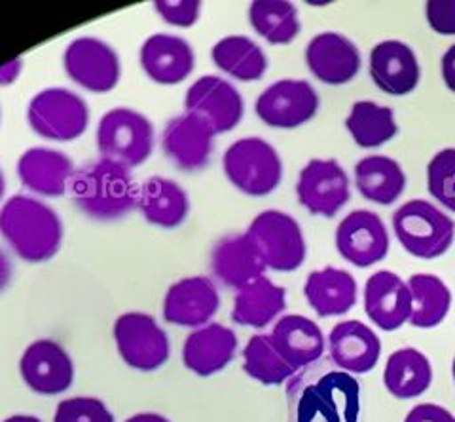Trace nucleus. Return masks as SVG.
I'll return each mask as SVG.
<instances>
[{
  "label": "nucleus",
  "instance_id": "obj_1",
  "mask_svg": "<svg viewBox=\"0 0 455 422\" xmlns=\"http://www.w3.org/2000/svg\"><path fill=\"white\" fill-rule=\"evenodd\" d=\"M287 422H361V385L332 361L298 371L287 386Z\"/></svg>",
  "mask_w": 455,
  "mask_h": 422
},
{
  "label": "nucleus",
  "instance_id": "obj_2",
  "mask_svg": "<svg viewBox=\"0 0 455 422\" xmlns=\"http://www.w3.org/2000/svg\"><path fill=\"white\" fill-rule=\"evenodd\" d=\"M0 236L27 263H46L61 249L65 227L57 211L31 194H13L0 207Z\"/></svg>",
  "mask_w": 455,
  "mask_h": 422
},
{
  "label": "nucleus",
  "instance_id": "obj_3",
  "mask_svg": "<svg viewBox=\"0 0 455 422\" xmlns=\"http://www.w3.org/2000/svg\"><path fill=\"white\" fill-rule=\"evenodd\" d=\"M68 194L85 217L110 223L125 217L137 207L139 187L132 170L99 158L75 172Z\"/></svg>",
  "mask_w": 455,
  "mask_h": 422
},
{
  "label": "nucleus",
  "instance_id": "obj_4",
  "mask_svg": "<svg viewBox=\"0 0 455 422\" xmlns=\"http://www.w3.org/2000/svg\"><path fill=\"white\" fill-rule=\"evenodd\" d=\"M95 141L101 158L133 170L152 157L156 130L150 118L142 112L130 107H116L107 110L99 120Z\"/></svg>",
  "mask_w": 455,
  "mask_h": 422
},
{
  "label": "nucleus",
  "instance_id": "obj_5",
  "mask_svg": "<svg viewBox=\"0 0 455 422\" xmlns=\"http://www.w3.org/2000/svg\"><path fill=\"white\" fill-rule=\"evenodd\" d=\"M398 244L411 257L431 261L443 257L455 238V223L443 209L427 200H410L393 214Z\"/></svg>",
  "mask_w": 455,
  "mask_h": 422
},
{
  "label": "nucleus",
  "instance_id": "obj_6",
  "mask_svg": "<svg viewBox=\"0 0 455 422\" xmlns=\"http://www.w3.org/2000/svg\"><path fill=\"white\" fill-rule=\"evenodd\" d=\"M222 170L232 185L252 199L277 191L283 181V160L277 149L262 137L237 139L226 149Z\"/></svg>",
  "mask_w": 455,
  "mask_h": 422
},
{
  "label": "nucleus",
  "instance_id": "obj_7",
  "mask_svg": "<svg viewBox=\"0 0 455 422\" xmlns=\"http://www.w3.org/2000/svg\"><path fill=\"white\" fill-rule=\"evenodd\" d=\"M31 130L55 143L82 137L90 126V107L84 97L68 88H46L33 95L27 107Z\"/></svg>",
  "mask_w": 455,
  "mask_h": 422
},
{
  "label": "nucleus",
  "instance_id": "obj_8",
  "mask_svg": "<svg viewBox=\"0 0 455 422\" xmlns=\"http://www.w3.org/2000/svg\"><path fill=\"white\" fill-rule=\"evenodd\" d=\"M247 234L262 256L267 271L294 272L307 256L306 236L292 215L279 209H266L249 224Z\"/></svg>",
  "mask_w": 455,
  "mask_h": 422
},
{
  "label": "nucleus",
  "instance_id": "obj_9",
  "mask_svg": "<svg viewBox=\"0 0 455 422\" xmlns=\"http://www.w3.org/2000/svg\"><path fill=\"white\" fill-rule=\"evenodd\" d=\"M63 69L70 80L92 93H108L122 78L118 52L97 37L70 42L63 53Z\"/></svg>",
  "mask_w": 455,
  "mask_h": 422
},
{
  "label": "nucleus",
  "instance_id": "obj_10",
  "mask_svg": "<svg viewBox=\"0 0 455 422\" xmlns=\"http://www.w3.org/2000/svg\"><path fill=\"white\" fill-rule=\"evenodd\" d=\"M112 333L122 360L137 371H156L169 360V337L156 318L147 312L118 316Z\"/></svg>",
  "mask_w": 455,
  "mask_h": 422
},
{
  "label": "nucleus",
  "instance_id": "obj_11",
  "mask_svg": "<svg viewBox=\"0 0 455 422\" xmlns=\"http://www.w3.org/2000/svg\"><path fill=\"white\" fill-rule=\"evenodd\" d=\"M319 107V93L307 80L283 78L259 95L254 112L269 128L294 130L315 118Z\"/></svg>",
  "mask_w": 455,
  "mask_h": 422
},
{
  "label": "nucleus",
  "instance_id": "obj_12",
  "mask_svg": "<svg viewBox=\"0 0 455 422\" xmlns=\"http://www.w3.org/2000/svg\"><path fill=\"white\" fill-rule=\"evenodd\" d=\"M296 199L311 215L332 219L351 200L349 177L338 160L313 158L298 175Z\"/></svg>",
  "mask_w": 455,
  "mask_h": 422
},
{
  "label": "nucleus",
  "instance_id": "obj_13",
  "mask_svg": "<svg viewBox=\"0 0 455 422\" xmlns=\"http://www.w3.org/2000/svg\"><path fill=\"white\" fill-rule=\"evenodd\" d=\"M336 249L341 259L357 269H370L389 253V232L383 219L368 209H355L336 229Z\"/></svg>",
  "mask_w": 455,
  "mask_h": 422
},
{
  "label": "nucleus",
  "instance_id": "obj_14",
  "mask_svg": "<svg viewBox=\"0 0 455 422\" xmlns=\"http://www.w3.org/2000/svg\"><path fill=\"white\" fill-rule=\"evenodd\" d=\"M184 110L207 120L217 135H220L235 130L243 120L245 101L230 80L217 75H205L187 90Z\"/></svg>",
  "mask_w": 455,
  "mask_h": 422
},
{
  "label": "nucleus",
  "instance_id": "obj_15",
  "mask_svg": "<svg viewBox=\"0 0 455 422\" xmlns=\"http://www.w3.org/2000/svg\"><path fill=\"white\" fill-rule=\"evenodd\" d=\"M217 132L212 126L194 112L184 110L171 118L162 134V149L169 162L180 172H199L207 167L215 150Z\"/></svg>",
  "mask_w": 455,
  "mask_h": 422
},
{
  "label": "nucleus",
  "instance_id": "obj_16",
  "mask_svg": "<svg viewBox=\"0 0 455 422\" xmlns=\"http://www.w3.org/2000/svg\"><path fill=\"white\" fill-rule=\"evenodd\" d=\"M23 383L40 396H57L75 381V363L68 352L52 339L28 345L20 360Z\"/></svg>",
  "mask_w": 455,
  "mask_h": 422
},
{
  "label": "nucleus",
  "instance_id": "obj_17",
  "mask_svg": "<svg viewBox=\"0 0 455 422\" xmlns=\"http://www.w3.org/2000/svg\"><path fill=\"white\" fill-rule=\"evenodd\" d=\"M220 308L217 284L207 276H188L171 284L164 299V320L171 326L199 329Z\"/></svg>",
  "mask_w": 455,
  "mask_h": 422
},
{
  "label": "nucleus",
  "instance_id": "obj_18",
  "mask_svg": "<svg viewBox=\"0 0 455 422\" xmlns=\"http://www.w3.org/2000/svg\"><path fill=\"white\" fill-rule=\"evenodd\" d=\"M21 185L36 199H61L75 177V162L63 150L52 147L27 149L16 166Z\"/></svg>",
  "mask_w": 455,
  "mask_h": 422
},
{
  "label": "nucleus",
  "instance_id": "obj_19",
  "mask_svg": "<svg viewBox=\"0 0 455 422\" xmlns=\"http://www.w3.org/2000/svg\"><path fill=\"white\" fill-rule=\"evenodd\" d=\"M139 63L152 82L160 86H177L194 73L196 52L187 38L156 33L140 46Z\"/></svg>",
  "mask_w": 455,
  "mask_h": 422
},
{
  "label": "nucleus",
  "instance_id": "obj_20",
  "mask_svg": "<svg viewBox=\"0 0 455 422\" xmlns=\"http://www.w3.org/2000/svg\"><path fill=\"white\" fill-rule=\"evenodd\" d=\"M306 63L311 75L326 86H344L359 75L363 58L353 40L329 31L309 40Z\"/></svg>",
  "mask_w": 455,
  "mask_h": 422
},
{
  "label": "nucleus",
  "instance_id": "obj_21",
  "mask_svg": "<svg viewBox=\"0 0 455 422\" xmlns=\"http://www.w3.org/2000/svg\"><path fill=\"white\" fill-rule=\"evenodd\" d=\"M370 77L387 95H408L419 86L421 67L416 52L403 40H383L370 52Z\"/></svg>",
  "mask_w": 455,
  "mask_h": 422
},
{
  "label": "nucleus",
  "instance_id": "obj_22",
  "mask_svg": "<svg viewBox=\"0 0 455 422\" xmlns=\"http://www.w3.org/2000/svg\"><path fill=\"white\" fill-rule=\"evenodd\" d=\"M364 311L381 331L401 329L411 314L408 281L391 271L374 272L364 284Z\"/></svg>",
  "mask_w": 455,
  "mask_h": 422
},
{
  "label": "nucleus",
  "instance_id": "obj_23",
  "mask_svg": "<svg viewBox=\"0 0 455 422\" xmlns=\"http://www.w3.org/2000/svg\"><path fill=\"white\" fill-rule=\"evenodd\" d=\"M211 269L226 288L243 289L266 276V264L247 232L224 236L211 251Z\"/></svg>",
  "mask_w": 455,
  "mask_h": 422
},
{
  "label": "nucleus",
  "instance_id": "obj_24",
  "mask_svg": "<svg viewBox=\"0 0 455 422\" xmlns=\"http://www.w3.org/2000/svg\"><path fill=\"white\" fill-rule=\"evenodd\" d=\"M331 361L349 375L372 371L381 356V341L374 329L359 320L339 321L329 335Z\"/></svg>",
  "mask_w": 455,
  "mask_h": 422
},
{
  "label": "nucleus",
  "instance_id": "obj_25",
  "mask_svg": "<svg viewBox=\"0 0 455 422\" xmlns=\"http://www.w3.org/2000/svg\"><path fill=\"white\" fill-rule=\"evenodd\" d=\"M237 335L222 323L211 321L194 329L182 346V361L187 369L199 377H211L222 371L235 358Z\"/></svg>",
  "mask_w": 455,
  "mask_h": 422
},
{
  "label": "nucleus",
  "instance_id": "obj_26",
  "mask_svg": "<svg viewBox=\"0 0 455 422\" xmlns=\"http://www.w3.org/2000/svg\"><path fill=\"white\" fill-rule=\"evenodd\" d=\"M269 337H272V343L281 358L296 373L323 360L326 346L324 335L317 323L306 316H283L281 320H277Z\"/></svg>",
  "mask_w": 455,
  "mask_h": 422
},
{
  "label": "nucleus",
  "instance_id": "obj_27",
  "mask_svg": "<svg viewBox=\"0 0 455 422\" xmlns=\"http://www.w3.org/2000/svg\"><path fill=\"white\" fill-rule=\"evenodd\" d=\"M137 209L154 227L179 229L190 215V196L177 181L152 175L139 187Z\"/></svg>",
  "mask_w": 455,
  "mask_h": 422
},
{
  "label": "nucleus",
  "instance_id": "obj_28",
  "mask_svg": "<svg viewBox=\"0 0 455 422\" xmlns=\"http://www.w3.org/2000/svg\"><path fill=\"white\" fill-rule=\"evenodd\" d=\"M304 295L321 318L344 316L357 303V280L349 271L324 266L307 276Z\"/></svg>",
  "mask_w": 455,
  "mask_h": 422
},
{
  "label": "nucleus",
  "instance_id": "obj_29",
  "mask_svg": "<svg viewBox=\"0 0 455 422\" xmlns=\"http://www.w3.org/2000/svg\"><path fill=\"white\" fill-rule=\"evenodd\" d=\"M287 308V289L262 276L235 293L232 320L237 326L264 329Z\"/></svg>",
  "mask_w": 455,
  "mask_h": 422
},
{
  "label": "nucleus",
  "instance_id": "obj_30",
  "mask_svg": "<svg viewBox=\"0 0 455 422\" xmlns=\"http://www.w3.org/2000/svg\"><path fill=\"white\" fill-rule=\"evenodd\" d=\"M355 185L364 200L393 206L406 189V174L395 158L374 154L361 158L355 166Z\"/></svg>",
  "mask_w": 455,
  "mask_h": 422
},
{
  "label": "nucleus",
  "instance_id": "obj_31",
  "mask_svg": "<svg viewBox=\"0 0 455 422\" xmlns=\"http://www.w3.org/2000/svg\"><path fill=\"white\" fill-rule=\"evenodd\" d=\"M383 383L396 400L418 398L433 383V365L418 348H398L387 358Z\"/></svg>",
  "mask_w": 455,
  "mask_h": 422
},
{
  "label": "nucleus",
  "instance_id": "obj_32",
  "mask_svg": "<svg viewBox=\"0 0 455 422\" xmlns=\"http://www.w3.org/2000/svg\"><path fill=\"white\" fill-rule=\"evenodd\" d=\"M212 63L239 82H259L267 70L264 50L245 35H228L211 50Z\"/></svg>",
  "mask_w": 455,
  "mask_h": 422
},
{
  "label": "nucleus",
  "instance_id": "obj_33",
  "mask_svg": "<svg viewBox=\"0 0 455 422\" xmlns=\"http://www.w3.org/2000/svg\"><path fill=\"white\" fill-rule=\"evenodd\" d=\"M346 128L361 149H376L389 143L398 134L395 110L370 100L355 101L346 118Z\"/></svg>",
  "mask_w": 455,
  "mask_h": 422
},
{
  "label": "nucleus",
  "instance_id": "obj_34",
  "mask_svg": "<svg viewBox=\"0 0 455 422\" xmlns=\"http://www.w3.org/2000/svg\"><path fill=\"white\" fill-rule=\"evenodd\" d=\"M408 286L411 293L410 326L418 329L440 326L451 308V291L446 281L435 274H414Z\"/></svg>",
  "mask_w": 455,
  "mask_h": 422
},
{
  "label": "nucleus",
  "instance_id": "obj_35",
  "mask_svg": "<svg viewBox=\"0 0 455 422\" xmlns=\"http://www.w3.org/2000/svg\"><path fill=\"white\" fill-rule=\"evenodd\" d=\"M249 21L256 35L272 46H287L300 35L298 8L287 0H254L249 6Z\"/></svg>",
  "mask_w": 455,
  "mask_h": 422
},
{
  "label": "nucleus",
  "instance_id": "obj_36",
  "mask_svg": "<svg viewBox=\"0 0 455 422\" xmlns=\"http://www.w3.org/2000/svg\"><path fill=\"white\" fill-rule=\"evenodd\" d=\"M245 373L266 386H277L287 383L296 375L291 365L275 350L272 337L266 333L252 335L243 350Z\"/></svg>",
  "mask_w": 455,
  "mask_h": 422
},
{
  "label": "nucleus",
  "instance_id": "obj_37",
  "mask_svg": "<svg viewBox=\"0 0 455 422\" xmlns=\"http://www.w3.org/2000/svg\"><path fill=\"white\" fill-rule=\"evenodd\" d=\"M427 189L433 199L455 211V149L438 150L427 164Z\"/></svg>",
  "mask_w": 455,
  "mask_h": 422
},
{
  "label": "nucleus",
  "instance_id": "obj_38",
  "mask_svg": "<svg viewBox=\"0 0 455 422\" xmlns=\"http://www.w3.org/2000/svg\"><path fill=\"white\" fill-rule=\"evenodd\" d=\"M53 422H114V415L99 398L75 396L60 402Z\"/></svg>",
  "mask_w": 455,
  "mask_h": 422
},
{
  "label": "nucleus",
  "instance_id": "obj_39",
  "mask_svg": "<svg viewBox=\"0 0 455 422\" xmlns=\"http://www.w3.org/2000/svg\"><path fill=\"white\" fill-rule=\"evenodd\" d=\"M158 16L173 27L190 29L202 16V3L199 0H158L154 3Z\"/></svg>",
  "mask_w": 455,
  "mask_h": 422
},
{
  "label": "nucleus",
  "instance_id": "obj_40",
  "mask_svg": "<svg viewBox=\"0 0 455 422\" xmlns=\"http://www.w3.org/2000/svg\"><path fill=\"white\" fill-rule=\"evenodd\" d=\"M425 18L435 33L455 37V0H429Z\"/></svg>",
  "mask_w": 455,
  "mask_h": 422
},
{
  "label": "nucleus",
  "instance_id": "obj_41",
  "mask_svg": "<svg viewBox=\"0 0 455 422\" xmlns=\"http://www.w3.org/2000/svg\"><path fill=\"white\" fill-rule=\"evenodd\" d=\"M404 422H455V415L436 403H419L411 410Z\"/></svg>",
  "mask_w": 455,
  "mask_h": 422
},
{
  "label": "nucleus",
  "instance_id": "obj_42",
  "mask_svg": "<svg viewBox=\"0 0 455 422\" xmlns=\"http://www.w3.org/2000/svg\"><path fill=\"white\" fill-rule=\"evenodd\" d=\"M440 73H443V80L446 88L455 93V45H451L440 61Z\"/></svg>",
  "mask_w": 455,
  "mask_h": 422
},
{
  "label": "nucleus",
  "instance_id": "obj_43",
  "mask_svg": "<svg viewBox=\"0 0 455 422\" xmlns=\"http://www.w3.org/2000/svg\"><path fill=\"white\" fill-rule=\"evenodd\" d=\"M23 73V60L16 58L4 65H0V86H12Z\"/></svg>",
  "mask_w": 455,
  "mask_h": 422
},
{
  "label": "nucleus",
  "instance_id": "obj_44",
  "mask_svg": "<svg viewBox=\"0 0 455 422\" xmlns=\"http://www.w3.org/2000/svg\"><path fill=\"white\" fill-rule=\"evenodd\" d=\"M12 276H13L12 259L8 257V253L0 248V293L8 289V286L12 284Z\"/></svg>",
  "mask_w": 455,
  "mask_h": 422
},
{
  "label": "nucleus",
  "instance_id": "obj_45",
  "mask_svg": "<svg viewBox=\"0 0 455 422\" xmlns=\"http://www.w3.org/2000/svg\"><path fill=\"white\" fill-rule=\"evenodd\" d=\"M125 422H171V420L160 413H137L127 418Z\"/></svg>",
  "mask_w": 455,
  "mask_h": 422
},
{
  "label": "nucleus",
  "instance_id": "obj_46",
  "mask_svg": "<svg viewBox=\"0 0 455 422\" xmlns=\"http://www.w3.org/2000/svg\"><path fill=\"white\" fill-rule=\"evenodd\" d=\"M3 422H42V420L33 415H12V417L4 418Z\"/></svg>",
  "mask_w": 455,
  "mask_h": 422
},
{
  "label": "nucleus",
  "instance_id": "obj_47",
  "mask_svg": "<svg viewBox=\"0 0 455 422\" xmlns=\"http://www.w3.org/2000/svg\"><path fill=\"white\" fill-rule=\"evenodd\" d=\"M4 194H6V177H4L3 167H0V202H3Z\"/></svg>",
  "mask_w": 455,
  "mask_h": 422
},
{
  "label": "nucleus",
  "instance_id": "obj_48",
  "mask_svg": "<svg viewBox=\"0 0 455 422\" xmlns=\"http://www.w3.org/2000/svg\"><path fill=\"white\" fill-rule=\"evenodd\" d=\"M451 375H453V383H455V358H453V363H451Z\"/></svg>",
  "mask_w": 455,
  "mask_h": 422
}]
</instances>
